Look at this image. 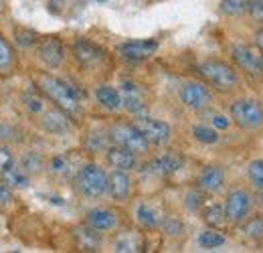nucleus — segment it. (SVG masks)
<instances>
[{"label":"nucleus","mask_w":263,"mask_h":253,"mask_svg":"<svg viewBox=\"0 0 263 253\" xmlns=\"http://www.w3.org/2000/svg\"><path fill=\"white\" fill-rule=\"evenodd\" d=\"M41 126L51 134H65L71 130V120H69V114L55 107V110H49L41 116Z\"/></svg>","instance_id":"nucleus-15"},{"label":"nucleus","mask_w":263,"mask_h":253,"mask_svg":"<svg viewBox=\"0 0 263 253\" xmlns=\"http://www.w3.org/2000/svg\"><path fill=\"white\" fill-rule=\"evenodd\" d=\"M197 185L202 192H219L225 185V170L221 166H206L198 174Z\"/></svg>","instance_id":"nucleus-14"},{"label":"nucleus","mask_w":263,"mask_h":253,"mask_svg":"<svg viewBox=\"0 0 263 253\" xmlns=\"http://www.w3.org/2000/svg\"><path fill=\"white\" fill-rule=\"evenodd\" d=\"M193 136L197 138L198 142H202V144H215L219 140L217 130H213V128L209 126H195L193 128Z\"/></svg>","instance_id":"nucleus-29"},{"label":"nucleus","mask_w":263,"mask_h":253,"mask_svg":"<svg viewBox=\"0 0 263 253\" xmlns=\"http://www.w3.org/2000/svg\"><path fill=\"white\" fill-rule=\"evenodd\" d=\"M158 51V41L146 39V41H128L118 47V53L126 61H146Z\"/></svg>","instance_id":"nucleus-10"},{"label":"nucleus","mask_w":263,"mask_h":253,"mask_svg":"<svg viewBox=\"0 0 263 253\" xmlns=\"http://www.w3.org/2000/svg\"><path fill=\"white\" fill-rule=\"evenodd\" d=\"M96 95H98V101L105 107V110L116 112V110H120V107H122L120 92H118L116 87H111V85H101Z\"/></svg>","instance_id":"nucleus-21"},{"label":"nucleus","mask_w":263,"mask_h":253,"mask_svg":"<svg viewBox=\"0 0 263 253\" xmlns=\"http://www.w3.org/2000/svg\"><path fill=\"white\" fill-rule=\"evenodd\" d=\"M229 118H225V116H213V126L219 128V130H227L229 128Z\"/></svg>","instance_id":"nucleus-41"},{"label":"nucleus","mask_w":263,"mask_h":253,"mask_svg":"<svg viewBox=\"0 0 263 253\" xmlns=\"http://www.w3.org/2000/svg\"><path fill=\"white\" fill-rule=\"evenodd\" d=\"M200 205H202V196H200V192H197V190H195V192H189V196H186V207L195 211V209H198Z\"/></svg>","instance_id":"nucleus-39"},{"label":"nucleus","mask_w":263,"mask_h":253,"mask_svg":"<svg viewBox=\"0 0 263 253\" xmlns=\"http://www.w3.org/2000/svg\"><path fill=\"white\" fill-rule=\"evenodd\" d=\"M130 190H132V180L126 170H114L111 174H107V192L114 198L124 201V198L130 196Z\"/></svg>","instance_id":"nucleus-16"},{"label":"nucleus","mask_w":263,"mask_h":253,"mask_svg":"<svg viewBox=\"0 0 263 253\" xmlns=\"http://www.w3.org/2000/svg\"><path fill=\"white\" fill-rule=\"evenodd\" d=\"M12 201V192L6 187V183H0V207H8Z\"/></svg>","instance_id":"nucleus-38"},{"label":"nucleus","mask_w":263,"mask_h":253,"mask_svg":"<svg viewBox=\"0 0 263 253\" xmlns=\"http://www.w3.org/2000/svg\"><path fill=\"white\" fill-rule=\"evenodd\" d=\"M134 126L138 128V132L148 140V144L160 146L170 140V126L162 120H154V118H146V116H138L134 120Z\"/></svg>","instance_id":"nucleus-6"},{"label":"nucleus","mask_w":263,"mask_h":253,"mask_svg":"<svg viewBox=\"0 0 263 253\" xmlns=\"http://www.w3.org/2000/svg\"><path fill=\"white\" fill-rule=\"evenodd\" d=\"M77 239L81 241V245L85 247V249H98L99 247V235L96 233V229H85V227H81V229H77Z\"/></svg>","instance_id":"nucleus-27"},{"label":"nucleus","mask_w":263,"mask_h":253,"mask_svg":"<svg viewBox=\"0 0 263 253\" xmlns=\"http://www.w3.org/2000/svg\"><path fill=\"white\" fill-rule=\"evenodd\" d=\"M73 55H75V59L79 63L85 65V67H98L105 59V53L91 41H77L73 45Z\"/></svg>","instance_id":"nucleus-13"},{"label":"nucleus","mask_w":263,"mask_h":253,"mask_svg":"<svg viewBox=\"0 0 263 253\" xmlns=\"http://www.w3.org/2000/svg\"><path fill=\"white\" fill-rule=\"evenodd\" d=\"M12 164H14V160H12L10 148L4 146V144H0V174H4Z\"/></svg>","instance_id":"nucleus-32"},{"label":"nucleus","mask_w":263,"mask_h":253,"mask_svg":"<svg viewBox=\"0 0 263 253\" xmlns=\"http://www.w3.org/2000/svg\"><path fill=\"white\" fill-rule=\"evenodd\" d=\"M197 71L204 81H209L213 87L223 89V92L235 89L239 83L237 71L229 63H223V61H204V63L198 65Z\"/></svg>","instance_id":"nucleus-2"},{"label":"nucleus","mask_w":263,"mask_h":253,"mask_svg":"<svg viewBox=\"0 0 263 253\" xmlns=\"http://www.w3.org/2000/svg\"><path fill=\"white\" fill-rule=\"evenodd\" d=\"M120 99H122V105H124L130 114H142L144 107H146V92H144L142 85H138V83H134V81L122 83Z\"/></svg>","instance_id":"nucleus-12"},{"label":"nucleus","mask_w":263,"mask_h":253,"mask_svg":"<svg viewBox=\"0 0 263 253\" xmlns=\"http://www.w3.org/2000/svg\"><path fill=\"white\" fill-rule=\"evenodd\" d=\"M225 243V235H221L219 231H202L198 235V245L204 247V249H215V247H221Z\"/></svg>","instance_id":"nucleus-24"},{"label":"nucleus","mask_w":263,"mask_h":253,"mask_svg":"<svg viewBox=\"0 0 263 253\" xmlns=\"http://www.w3.org/2000/svg\"><path fill=\"white\" fill-rule=\"evenodd\" d=\"M251 194L243 189L231 190L225 198V213H227V221L241 223L247 219L249 211H251Z\"/></svg>","instance_id":"nucleus-9"},{"label":"nucleus","mask_w":263,"mask_h":253,"mask_svg":"<svg viewBox=\"0 0 263 253\" xmlns=\"http://www.w3.org/2000/svg\"><path fill=\"white\" fill-rule=\"evenodd\" d=\"M14 41H16V45L18 47H25V49H29V47H33L39 43V34L31 29H25V27H16L14 29Z\"/></svg>","instance_id":"nucleus-26"},{"label":"nucleus","mask_w":263,"mask_h":253,"mask_svg":"<svg viewBox=\"0 0 263 253\" xmlns=\"http://www.w3.org/2000/svg\"><path fill=\"white\" fill-rule=\"evenodd\" d=\"M16 63V55L14 49L10 47V43L0 34V75H10Z\"/></svg>","instance_id":"nucleus-20"},{"label":"nucleus","mask_w":263,"mask_h":253,"mask_svg":"<svg viewBox=\"0 0 263 253\" xmlns=\"http://www.w3.org/2000/svg\"><path fill=\"white\" fill-rule=\"evenodd\" d=\"M178 95H180V101L189 110H195V112H200V110L209 107L211 101H213V95L209 92V87L202 85V83H198V81H186V83H182Z\"/></svg>","instance_id":"nucleus-8"},{"label":"nucleus","mask_w":263,"mask_h":253,"mask_svg":"<svg viewBox=\"0 0 263 253\" xmlns=\"http://www.w3.org/2000/svg\"><path fill=\"white\" fill-rule=\"evenodd\" d=\"M245 233L253 239H261L263 237V217H253L251 221L245 225Z\"/></svg>","instance_id":"nucleus-31"},{"label":"nucleus","mask_w":263,"mask_h":253,"mask_svg":"<svg viewBox=\"0 0 263 253\" xmlns=\"http://www.w3.org/2000/svg\"><path fill=\"white\" fill-rule=\"evenodd\" d=\"M109 140L116 146H122V148L134 152L136 156L138 154H146L148 148H150L148 140L138 132V128L134 126V124H116V126H111Z\"/></svg>","instance_id":"nucleus-4"},{"label":"nucleus","mask_w":263,"mask_h":253,"mask_svg":"<svg viewBox=\"0 0 263 253\" xmlns=\"http://www.w3.org/2000/svg\"><path fill=\"white\" fill-rule=\"evenodd\" d=\"M245 8H247V12L251 14L253 21L263 23V0H249Z\"/></svg>","instance_id":"nucleus-33"},{"label":"nucleus","mask_w":263,"mask_h":253,"mask_svg":"<svg viewBox=\"0 0 263 253\" xmlns=\"http://www.w3.org/2000/svg\"><path fill=\"white\" fill-rule=\"evenodd\" d=\"M245 6H247V2H243V0H221V10L229 16L241 14L245 10Z\"/></svg>","instance_id":"nucleus-30"},{"label":"nucleus","mask_w":263,"mask_h":253,"mask_svg":"<svg viewBox=\"0 0 263 253\" xmlns=\"http://www.w3.org/2000/svg\"><path fill=\"white\" fill-rule=\"evenodd\" d=\"M247 176L251 180V185L259 190L263 189V160H253L247 168Z\"/></svg>","instance_id":"nucleus-28"},{"label":"nucleus","mask_w":263,"mask_h":253,"mask_svg":"<svg viewBox=\"0 0 263 253\" xmlns=\"http://www.w3.org/2000/svg\"><path fill=\"white\" fill-rule=\"evenodd\" d=\"M136 215H138V221L142 223L144 227H148V229H154V227H158V225H160V217H158V213H156L152 207H148V205H140Z\"/></svg>","instance_id":"nucleus-25"},{"label":"nucleus","mask_w":263,"mask_h":253,"mask_svg":"<svg viewBox=\"0 0 263 253\" xmlns=\"http://www.w3.org/2000/svg\"><path fill=\"white\" fill-rule=\"evenodd\" d=\"M107 162L116 170H126L128 172L136 166V154L122 148V146H111V148H107Z\"/></svg>","instance_id":"nucleus-17"},{"label":"nucleus","mask_w":263,"mask_h":253,"mask_svg":"<svg viewBox=\"0 0 263 253\" xmlns=\"http://www.w3.org/2000/svg\"><path fill=\"white\" fill-rule=\"evenodd\" d=\"M77 189L89 198H98L107 192V174L98 164H85L77 170Z\"/></svg>","instance_id":"nucleus-3"},{"label":"nucleus","mask_w":263,"mask_h":253,"mask_svg":"<svg viewBox=\"0 0 263 253\" xmlns=\"http://www.w3.org/2000/svg\"><path fill=\"white\" fill-rule=\"evenodd\" d=\"M255 41H257V47L263 51V29H261V31H257V34H255Z\"/></svg>","instance_id":"nucleus-42"},{"label":"nucleus","mask_w":263,"mask_h":253,"mask_svg":"<svg viewBox=\"0 0 263 253\" xmlns=\"http://www.w3.org/2000/svg\"><path fill=\"white\" fill-rule=\"evenodd\" d=\"M162 223H164V229L168 235H176V233L180 231V223L172 221V219H164Z\"/></svg>","instance_id":"nucleus-40"},{"label":"nucleus","mask_w":263,"mask_h":253,"mask_svg":"<svg viewBox=\"0 0 263 253\" xmlns=\"http://www.w3.org/2000/svg\"><path fill=\"white\" fill-rule=\"evenodd\" d=\"M43 166V162H41V158H36L34 154H29L27 158L23 160V170L25 172H34V170H39Z\"/></svg>","instance_id":"nucleus-36"},{"label":"nucleus","mask_w":263,"mask_h":253,"mask_svg":"<svg viewBox=\"0 0 263 253\" xmlns=\"http://www.w3.org/2000/svg\"><path fill=\"white\" fill-rule=\"evenodd\" d=\"M118 223V217L109 209H93L87 213V225L96 231H111Z\"/></svg>","instance_id":"nucleus-18"},{"label":"nucleus","mask_w":263,"mask_h":253,"mask_svg":"<svg viewBox=\"0 0 263 253\" xmlns=\"http://www.w3.org/2000/svg\"><path fill=\"white\" fill-rule=\"evenodd\" d=\"M105 138L103 136H99V134H91L89 136V140H87V146H89V150L91 152H99V150H103L105 148Z\"/></svg>","instance_id":"nucleus-35"},{"label":"nucleus","mask_w":263,"mask_h":253,"mask_svg":"<svg viewBox=\"0 0 263 253\" xmlns=\"http://www.w3.org/2000/svg\"><path fill=\"white\" fill-rule=\"evenodd\" d=\"M202 219H204V223L209 227H223L227 223L225 207H221V205H209V207H204Z\"/></svg>","instance_id":"nucleus-22"},{"label":"nucleus","mask_w":263,"mask_h":253,"mask_svg":"<svg viewBox=\"0 0 263 253\" xmlns=\"http://www.w3.org/2000/svg\"><path fill=\"white\" fill-rule=\"evenodd\" d=\"M231 57L233 61L239 65L247 75L259 77L263 73V57L261 53L249 45H235L231 49Z\"/></svg>","instance_id":"nucleus-7"},{"label":"nucleus","mask_w":263,"mask_h":253,"mask_svg":"<svg viewBox=\"0 0 263 253\" xmlns=\"http://www.w3.org/2000/svg\"><path fill=\"white\" fill-rule=\"evenodd\" d=\"M257 205H259V209H263V189L257 190Z\"/></svg>","instance_id":"nucleus-43"},{"label":"nucleus","mask_w":263,"mask_h":253,"mask_svg":"<svg viewBox=\"0 0 263 253\" xmlns=\"http://www.w3.org/2000/svg\"><path fill=\"white\" fill-rule=\"evenodd\" d=\"M25 103H27V107H29L33 114L43 112V99L36 97V95H25Z\"/></svg>","instance_id":"nucleus-37"},{"label":"nucleus","mask_w":263,"mask_h":253,"mask_svg":"<svg viewBox=\"0 0 263 253\" xmlns=\"http://www.w3.org/2000/svg\"><path fill=\"white\" fill-rule=\"evenodd\" d=\"M150 166L154 168L156 174H174L182 166V158L176 156V154H162V156L154 158V162Z\"/></svg>","instance_id":"nucleus-19"},{"label":"nucleus","mask_w":263,"mask_h":253,"mask_svg":"<svg viewBox=\"0 0 263 253\" xmlns=\"http://www.w3.org/2000/svg\"><path fill=\"white\" fill-rule=\"evenodd\" d=\"M4 4H6V0H0V12L4 10Z\"/></svg>","instance_id":"nucleus-44"},{"label":"nucleus","mask_w":263,"mask_h":253,"mask_svg":"<svg viewBox=\"0 0 263 253\" xmlns=\"http://www.w3.org/2000/svg\"><path fill=\"white\" fill-rule=\"evenodd\" d=\"M2 178H4V183L6 185H10V187H16V189H23V187H27V183H29V176H27V172L23 170V168H18V166H10L4 174H0Z\"/></svg>","instance_id":"nucleus-23"},{"label":"nucleus","mask_w":263,"mask_h":253,"mask_svg":"<svg viewBox=\"0 0 263 253\" xmlns=\"http://www.w3.org/2000/svg\"><path fill=\"white\" fill-rule=\"evenodd\" d=\"M231 118L237 126L257 130L263 126V105L257 99H237L231 105Z\"/></svg>","instance_id":"nucleus-5"},{"label":"nucleus","mask_w":263,"mask_h":253,"mask_svg":"<svg viewBox=\"0 0 263 253\" xmlns=\"http://www.w3.org/2000/svg\"><path fill=\"white\" fill-rule=\"evenodd\" d=\"M69 168H71V164H69L67 156H57L51 160V172H55V174H67Z\"/></svg>","instance_id":"nucleus-34"},{"label":"nucleus","mask_w":263,"mask_h":253,"mask_svg":"<svg viewBox=\"0 0 263 253\" xmlns=\"http://www.w3.org/2000/svg\"><path fill=\"white\" fill-rule=\"evenodd\" d=\"M36 85L43 94L47 95L59 110H63L69 116H77L81 112V105H79V97L77 94L63 83L61 79L57 77H51V75H39L36 77Z\"/></svg>","instance_id":"nucleus-1"},{"label":"nucleus","mask_w":263,"mask_h":253,"mask_svg":"<svg viewBox=\"0 0 263 253\" xmlns=\"http://www.w3.org/2000/svg\"><path fill=\"white\" fill-rule=\"evenodd\" d=\"M36 53H39V59L47 65V67H51V69L61 67L63 61H65V47H63V43H61L59 39H55V37L45 39L43 43H39Z\"/></svg>","instance_id":"nucleus-11"}]
</instances>
